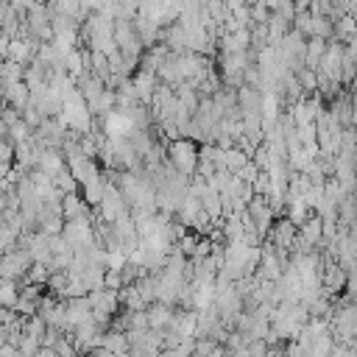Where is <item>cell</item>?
Listing matches in <instances>:
<instances>
[{
    "label": "cell",
    "instance_id": "obj_2",
    "mask_svg": "<svg viewBox=\"0 0 357 357\" xmlns=\"http://www.w3.org/2000/svg\"><path fill=\"white\" fill-rule=\"evenodd\" d=\"M148 324H151L153 329H156V326L162 329L165 324H173V312H170V307H167V304H156V307H151V310H148Z\"/></svg>",
    "mask_w": 357,
    "mask_h": 357
},
{
    "label": "cell",
    "instance_id": "obj_3",
    "mask_svg": "<svg viewBox=\"0 0 357 357\" xmlns=\"http://www.w3.org/2000/svg\"><path fill=\"white\" fill-rule=\"evenodd\" d=\"M293 237H296L293 220H282V223H279V226L273 229V240H276V245H279V248H290Z\"/></svg>",
    "mask_w": 357,
    "mask_h": 357
},
{
    "label": "cell",
    "instance_id": "obj_6",
    "mask_svg": "<svg viewBox=\"0 0 357 357\" xmlns=\"http://www.w3.org/2000/svg\"><path fill=\"white\" fill-rule=\"evenodd\" d=\"M36 357H59V354H56L53 349H47V346H42V349L36 351Z\"/></svg>",
    "mask_w": 357,
    "mask_h": 357
},
{
    "label": "cell",
    "instance_id": "obj_4",
    "mask_svg": "<svg viewBox=\"0 0 357 357\" xmlns=\"http://www.w3.org/2000/svg\"><path fill=\"white\" fill-rule=\"evenodd\" d=\"M31 53H33V45L25 39H14L8 47V56H14V61H25V59H31Z\"/></svg>",
    "mask_w": 357,
    "mask_h": 357
},
{
    "label": "cell",
    "instance_id": "obj_1",
    "mask_svg": "<svg viewBox=\"0 0 357 357\" xmlns=\"http://www.w3.org/2000/svg\"><path fill=\"white\" fill-rule=\"evenodd\" d=\"M170 153H173V165H176V170L178 173H190V170H195L198 167V153H195V148L190 145V142H173V148H170Z\"/></svg>",
    "mask_w": 357,
    "mask_h": 357
},
{
    "label": "cell",
    "instance_id": "obj_5",
    "mask_svg": "<svg viewBox=\"0 0 357 357\" xmlns=\"http://www.w3.org/2000/svg\"><path fill=\"white\" fill-rule=\"evenodd\" d=\"M298 84H301V89H315V86H318V75H315V70H310V67L298 70Z\"/></svg>",
    "mask_w": 357,
    "mask_h": 357
}]
</instances>
